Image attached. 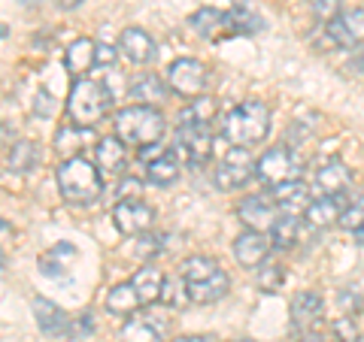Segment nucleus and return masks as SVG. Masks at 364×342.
Segmentation results:
<instances>
[{"label": "nucleus", "instance_id": "36", "mask_svg": "<svg viewBox=\"0 0 364 342\" xmlns=\"http://www.w3.org/2000/svg\"><path fill=\"white\" fill-rule=\"evenodd\" d=\"M313 16L318 21H331L340 16V0H313Z\"/></svg>", "mask_w": 364, "mask_h": 342}, {"label": "nucleus", "instance_id": "21", "mask_svg": "<svg viewBox=\"0 0 364 342\" xmlns=\"http://www.w3.org/2000/svg\"><path fill=\"white\" fill-rule=\"evenodd\" d=\"M64 67H67V73H73V76H85L91 67H97V43L88 37L73 40L64 52Z\"/></svg>", "mask_w": 364, "mask_h": 342}, {"label": "nucleus", "instance_id": "40", "mask_svg": "<svg viewBox=\"0 0 364 342\" xmlns=\"http://www.w3.org/2000/svg\"><path fill=\"white\" fill-rule=\"evenodd\" d=\"M143 246H146V248H140V252H136L140 258H143V255H155V252H161V248H164V246H161V236H155V233H152V236H146V239H143Z\"/></svg>", "mask_w": 364, "mask_h": 342}, {"label": "nucleus", "instance_id": "44", "mask_svg": "<svg viewBox=\"0 0 364 342\" xmlns=\"http://www.w3.org/2000/svg\"><path fill=\"white\" fill-rule=\"evenodd\" d=\"M355 67L364 73V49H361V52H355Z\"/></svg>", "mask_w": 364, "mask_h": 342}, {"label": "nucleus", "instance_id": "39", "mask_svg": "<svg viewBox=\"0 0 364 342\" xmlns=\"http://www.w3.org/2000/svg\"><path fill=\"white\" fill-rule=\"evenodd\" d=\"M116 52L119 49H112L109 43H97V64L100 67H109L112 61H116Z\"/></svg>", "mask_w": 364, "mask_h": 342}, {"label": "nucleus", "instance_id": "51", "mask_svg": "<svg viewBox=\"0 0 364 342\" xmlns=\"http://www.w3.org/2000/svg\"><path fill=\"white\" fill-rule=\"evenodd\" d=\"M355 342H364V336H358V339H355Z\"/></svg>", "mask_w": 364, "mask_h": 342}, {"label": "nucleus", "instance_id": "30", "mask_svg": "<svg viewBox=\"0 0 364 342\" xmlns=\"http://www.w3.org/2000/svg\"><path fill=\"white\" fill-rule=\"evenodd\" d=\"M304 233V221L294 215H279V221L270 227V246L273 248H294Z\"/></svg>", "mask_w": 364, "mask_h": 342}, {"label": "nucleus", "instance_id": "1", "mask_svg": "<svg viewBox=\"0 0 364 342\" xmlns=\"http://www.w3.org/2000/svg\"><path fill=\"white\" fill-rule=\"evenodd\" d=\"M267 133H270V109L261 100H243V104L228 109L222 118V136L234 149L255 145Z\"/></svg>", "mask_w": 364, "mask_h": 342}, {"label": "nucleus", "instance_id": "16", "mask_svg": "<svg viewBox=\"0 0 364 342\" xmlns=\"http://www.w3.org/2000/svg\"><path fill=\"white\" fill-rule=\"evenodd\" d=\"M119 52L128 58L131 64H149L155 58V40L146 33L143 28H124L119 37Z\"/></svg>", "mask_w": 364, "mask_h": 342}, {"label": "nucleus", "instance_id": "26", "mask_svg": "<svg viewBox=\"0 0 364 342\" xmlns=\"http://www.w3.org/2000/svg\"><path fill=\"white\" fill-rule=\"evenodd\" d=\"M164 272L161 270H155V267H143V270H136L134 272V279L131 285L136 288V294H140V303L143 306H149L155 300H161V288H164Z\"/></svg>", "mask_w": 364, "mask_h": 342}, {"label": "nucleus", "instance_id": "19", "mask_svg": "<svg viewBox=\"0 0 364 342\" xmlns=\"http://www.w3.org/2000/svg\"><path fill=\"white\" fill-rule=\"evenodd\" d=\"M167 321H158L155 315H134L122 327V342H164Z\"/></svg>", "mask_w": 364, "mask_h": 342}, {"label": "nucleus", "instance_id": "14", "mask_svg": "<svg viewBox=\"0 0 364 342\" xmlns=\"http://www.w3.org/2000/svg\"><path fill=\"white\" fill-rule=\"evenodd\" d=\"M270 200L277 203V209L282 215H294V219H301V215L310 209V188L304 185L301 179H294V182H282V185L277 188H270Z\"/></svg>", "mask_w": 364, "mask_h": 342}, {"label": "nucleus", "instance_id": "37", "mask_svg": "<svg viewBox=\"0 0 364 342\" xmlns=\"http://www.w3.org/2000/svg\"><path fill=\"white\" fill-rule=\"evenodd\" d=\"M331 330H334L337 342H355V339H358V336H355V324H352V318H337V321L331 324Z\"/></svg>", "mask_w": 364, "mask_h": 342}, {"label": "nucleus", "instance_id": "12", "mask_svg": "<svg viewBox=\"0 0 364 342\" xmlns=\"http://www.w3.org/2000/svg\"><path fill=\"white\" fill-rule=\"evenodd\" d=\"M279 209L277 203L270 200V194H258V197H246L240 200L237 206V219H240L249 231H258V233H270V227L279 221Z\"/></svg>", "mask_w": 364, "mask_h": 342}, {"label": "nucleus", "instance_id": "8", "mask_svg": "<svg viewBox=\"0 0 364 342\" xmlns=\"http://www.w3.org/2000/svg\"><path fill=\"white\" fill-rule=\"evenodd\" d=\"M207 82H210V70L195 58H179V61L170 64V70H167L170 91L179 94V97H188V100L203 97Z\"/></svg>", "mask_w": 364, "mask_h": 342}, {"label": "nucleus", "instance_id": "47", "mask_svg": "<svg viewBox=\"0 0 364 342\" xmlns=\"http://www.w3.org/2000/svg\"><path fill=\"white\" fill-rule=\"evenodd\" d=\"M0 37H6V28L4 25H0Z\"/></svg>", "mask_w": 364, "mask_h": 342}, {"label": "nucleus", "instance_id": "10", "mask_svg": "<svg viewBox=\"0 0 364 342\" xmlns=\"http://www.w3.org/2000/svg\"><path fill=\"white\" fill-rule=\"evenodd\" d=\"M112 221H116L119 233H124V236H140V233H149L152 231L155 209L149 206V203H143L140 197L119 200L116 209H112Z\"/></svg>", "mask_w": 364, "mask_h": 342}, {"label": "nucleus", "instance_id": "6", "mask_svg": "<svg viewBox=\"0 0 364 342\" xmlns=\"http://www.w3.org/2000/svg\"><path fill=\"white\" fill-rule=\"evenodd\" d=\"M255 179L267 188H277L282 182H294L301 179V158L294 155L286 145L279 149H267L264 155L255 161Z\"/></svg>", "mask_w": 364, "mask_h": 342}, {"label": "nucleus", "instance_id": "48", "mask_svg": "<svg viewBox=\"0 0 364 342\" xmlns=\"http://www.w3.org/2000/svg\"><path fill=\"white\" fill-rule=\"evenodd\" d=\"M234 4H237V6H243V4H246V0H234Z\"/></svg>", "mask_w": 364, "mask_h": 342}, {"label": "nucleus", "instance_id": "33", "mask_svg": "<svg viewBox=\"0 0 364 342\" xmlns=\"http://www.w3.org/2000/svg\"><path fill=\"white\" fill-rule=\"evenodd\" d=\"M161 303L164 306H186V303H191V297H188V285H186V279L179 276H167L164 279V288H161Z\"/></svg>", "mask_w": 364, "mask_h": 342}, {"label": "nucleus", "instance_id": "34", "mask_svg": "<svg viewBox=\"0 0 364 342\" xmlns=\"http://www.w3.org/2000/svg\"><path fill=\"white\" fill-rule=\"evenodd\" d=\"M255 282H258V288L264 291V294L279 291L282 282H286V267H282V264H264V267H258Z\"/></svg>", "mask_w": 364, "mask_h": 342}, {"label": "nucleus", "instance_id": "38", "mask_svg": "<svg viewBox=\"0 0 364 342\" xmlns=\"http://www.w3.org/2000/svg\"><path fill=\"white\" fill-rule=\"evenodd\" d=\"M140 188H143L140 179H124L119 185V197L122 200H134V197H140Z\"/></svg>", "mask_w": 364, "mask_h": 342}, {"label": "nucleus", "instance_id": "4", "mask_svg": "<svg viewBox=\"0 0 364 342\" xmlns=\"http://www.w3.org/2000/svg\"><path fill=\"white\" fill-rule=\"evenodd\" d=\"M58 188L61 197L73 206H88L100 197L104 182H100V170L85 161V158H70L58 167Z\"/></svg>", "mask_w": 364, "mask_h": 342}, {"label": "nucleus", "instance_id": "32", "mask_svg": "<svg viewBox=\"0 0 364 342\" xmlns=\"http://www.w3.org/2000/svg\"><path fill=\"white\" fill-rule=\"evenodd\" d=\"M261 28H264V21L255 13H249L246 6H234L231 13H228V31L231 33H258Z\"/></svg>", "mask_w": 364, "mask_h": 342}, {"label": "nucleus", "instance_id": "49", "mask_svg": "<svg viewBox=\"0 0 364 342\" xmlns=\"http://www.w3.org/2000/svg\"><path fill=\"white\" fill-rule=\"evenodd\" d=\"M0 270H4V255H0Z\"/></svg>", "mask_w": 364, "mask_h": 342}, {"label": "nucleus", "instance_id": "13", "mask_svg": "<svg viewBox=\"0 0 364 342\" xmlns=\"http://www.w3.org/2000/svg\"><path fill=\"white\" fill-rule=\"evenodd\" d=\"M149 152H143V173H146V182L149 185H173L176 176H179V158L176 152L170 149H161V145H146Z\"/></svg>", "mask_w": 364, "mask_h": 342}, {"label": "nucleus", "instance_id": "28", "mask_svg": "<svg viewBox=\"0 0 364 342\" xmlns=\"http://www.w3.org/2000/svg\"><path fill=\"white\" fill-rule=\"evenodd\" d=\"M140 294H136V288L131 282H122V285H112V288L107 291V309L112 315H134L136 309H140Z\"/></svg>", "mask_w": 364, "mask_h": 342}, {"label": "nucleus", "instance_id": "27", "mask_svg": "<svg viewBox=\"0 0 364 342\" xmlns=\"http://www.w3.org/2000/svg\"><path fill=\"white\" fill-rule=\"evenodd\" d=\"M188 28H195V33L203 40H215L219 33H231L228 31V13H219V9H198L188 18Z\"/></svg>", "mask_w": 364, "mask_h": 342}, {"label": "nucleus", "instance_id": "42", "mask_svg": "<svg viewBox=\"0 0 364 342\" xmlns=\"http://www.w3.org/2000/svg\"><path fill=\"white\" fill-rule=\"evenodd\" d=\"M79 4H85V0H58V6H61V9H76Z\"/></svg>", "mask_w": 364, "mask_h": 342}, {"label": "nucleus", "instance_id": "15", "mask_svg": "<svg viewBox=\"0 0 364 342\" xmlns=\"http://www.w3.org/2000/svg\"><path fill=\"white\" fill-rule=\"evenodd\" d=\"M270 248H273L270 236L258 233V231H246L234 239V258H237V264L246 267V270H258L267 260Z\"/></svg>", "mask_w": 364, "mask_h": 342}, {"label": "nucleus", "instance_id": "46", "mask_svg": "<svg viewBox=\"0 0 364 342\" xmlns=\"http://www.w3.org/2000/svg\"><path fill=\"white\" fill-rule=\"evenodd\" d=\"M18 4H25V6H37L40 0H18Z\"/></svg>", "mask_w": 364, "mask_h": 342}, {"label": "nucleus", "instance_id": "25", "mask_svg": "<svg viewBox=\"0 0 364 342\" xmlns=\"http://www.w3.org/2000/svg\"><path fill=\"white\" fill-rule=\"evenodd\" d=\"M322 312H325V300L318 297L316 291H301L298 297L291 300V321H294V327L306 330V327L318 324Z\"/></svg>", "mask_w": 364, "mask_h": 342}, {"label": "nucleus", "instance_id": "41", "mask_svg": "<svg viewBox=\"0 0 364 342\" xmlns=\"http://www.w3.org/2000/svg\"><path fill=\"white\" fill-rule=\"evenodd\" d=\"M173 342H215L213 336H203V333H186V336H176Z\"/></svg>", "mask_w": 364, "mask_h": 342}, {"label": "nucleus", "instance_id": "3", "mask_svg": "<svg viewBox=\"0 0 364 342\" xmlns=\"http://www.w3.org/2000/svg\"><path fill=\"white\" fill-rule=\"evenodd\" d=\"M164 116L155 106H124L116 112V136L124 145H136V149H146V145H158V140L164 136Z\"/></svg>", "mask_w": 364, "mask_h": 342}, {"label": "nucleus", "instance_id": "20", "mask_svg": "<svg viewBox=\"0 0 364 342\" xmlns=\"http://www.w3.org/2000/svg\"><path fill=\"white\" fill-rule=\"evenodd\" d=\"M33 315H37V324H40L43 333H49V336H70L73 333L70 318H67L61 306H55L52 300H43V297L33 300Z\"/></svg>", "mask_w": 364, "mask_h": 342}, {"label": "nucleus", "instance_id": "18", "mask_svg": "<svg viewBox=\"0 0 364 342\" xmlns=\"http://www.w3.org/2000/svg\"><path fill=\"white\" fill-rule=\"evenodd\" d=\"M352 185V173L343 161H328L316 170V191L322 197H331V194H346V188Z\"/></svg>", "mask_w": 364, "mask_h": 342}, {"label": "nucleus", "instance_id": "23", "mask_svg": "<svg viewBox=\"0 0 364 342\" xmlns=\"http://www.w3.org/2000/svg\"><path fill=\"white\" fill-rule=\"evenodd\" d=\"M343 194H331V197H316L310 203V209L304 212V219L310 227H328V224H337L340 215H343Z\"/></svg>", "mask_w": 364, "mask_h": 342}, {"label": "nucleus", "instance_id": "35", "mask_svg": "<svg viewBox=\"0 0 364 342\" xmlns=\"http://www.w3.org/2000/svg\"><path fill=\"white\" fill-rule=\"evenodd\" d=\"M340 227H346V231L355 233L358 227H364V200H352V206L343 209V215H340Z\"/></svg>", "mask_w": 364, "mask_h": 342}, {"label": "nucleus", "instance_id": "22", "mask_svg": "<svg viewBox=\"0 0 364 342\" xmlns=\"http://www.w3.org/2000/svg\"><path fill=\"white\" fill-rule=\"evenodd\" d=\"M97 170L104 176H122L124 164H128V152H124V143L119 140V136H107V140L97 143Z\"/></svg>", "mask_w": 364, "mask_h": 342}, {"label": "nucleus", "instance_id": "2", "mask_svg": "<svg viewBox=\"0 0 364 342\" xmlns=\"http://www.w3.org/2000/svg\"><path fill=\"white\" fill-rule=\"evenodd\" d=\"M179 276L188 285V297L191 303H215L231 291V279L219 267V260H213L207 255H191L182 260Z\"/></svg>", "mask_w": 364, "mask_h": 342}, {"label": "nucleus", "instance_id": "43", "mask_svg": "<svg viewBox=\"0 0 364 342\" xmlns=\"http://www.w3.org/2000/svg\"><path fill=\"white\" fill-rule=\"evenodd\" d=\"M298 342H325V339H322V336H316V333H304Z\"/></svg>", "mask_w": 364, "mask_h": 342}, {"label": "nucleus", "instance_id": "50", "mask_svg": "<svg viewBox=\"0 0 364 342\" xmlns=\"http://www.w3.org/2000/svg\"><path fill=\"white\" fill-rule=\"evenodd\" d=\"M234 342H252V339H234Z\"/></svg>", "mask_w": 364, "mask_h": 342}, {"label": "nucleus", "instance_id": "29", "mask_svg": "<svg viewBox=\"0 0 364 342\" xmlns=\"http://www.w3.org/2000/svg\"><path fill=\"white\" fill-rule=\"evenodd\" d=\"M215 112H219V104H215L213 97H195L191 104L179 112V128H198V124H210L215 118Z\"/></svg>", "mask_w": 364, "mask_h": 342}, {"label": "nucleus", "instance_id": "5", "mask_svg": "<svg viewBox=\"0 0 364 342\" xmlns=\"http://www.w3.org/2000/svg\"><path fill=\"white\" fill-rule=\"evenodd\" d=\"M112 109V91L104 82L95 79H76L70 88V100H67V116L82 128H95L100 118H107Z\"/></svg>", "mask_w": 364, "mask_h": 342}, {"label": "nucleus", "instance_id": "17", "mask_svg": "<svg viewBox=\"0 0 364 342\" xmlns=\"http://www.w3.org/2000/svg\"><path fill=\"white\" fill-rule=\"evenodd\" d=\"M91 143H100V140L95 136V128H82V124H64V128L55 133V149H58L64 161L79 158V152Z\"/></svg>", "mask_w": 364, "mask_h": 342}, {"label": "nucleus", "instance_id": "45", "mask_svg": "<svg viewBox=\"0 0 364 342\" xmlns=\"http://www.w3.org/2000/svg\"><path fill=\"white\" fill-rule=\"evenodd\" d=\"M352 236H355V243H358V246H364V227H358V231L352 233Z\"/></svg>", "mask_w": 364, "mask_h": 342}, {"label": "nucleus", "instance_id": "24", "mask_svg": "<svg viewBox=\"0 0 364 342\" xmlns=\"http://www.w3.org/2000/svg\"><path fill=\"white\" fill-rule=\"evenodd\" d=\"M167 94H170V85L158 73H140L131 82V97L140 100L143 106L161 104V100H167Z\"/></svg>", "mask_w": 364, "mask_h": 342}, {"label": "nucleus", "instance_id": "11", "mask_svg": "<svg viewBox=\"0 0 364 342\" xmlns=\"http://www.w3.org/2000/svg\"><path fill=\"white\" fill-rule=\"evenodd\" d=\"M328 40L337 49H358L364 43V6H352V9H343L337 18L328 21Z\"/></svg>", "mask_w": 364, "mask_h": 342}, {"label": "nucleus", "instance_id": "31", "mask_svg": "<svg viewBox=\"0 0 364 342\" xmlns=\"http://www.w3.org/2000/svg\"><path fill=\"white\" fill-rule=\"evenodd\" d=\"M6 164L13 173H31V170L40 164V145L31 140H18L16 145H9Z\"/></svg>", "mask_w": 364, "mask_h": 342}, {"label": "nucleus", "instance_id": "9", "mask_svg": "<svg viewBox=\"0 0 364 342\" xmlns=\"http://www.w3.org/2000/svg\"><path fill=\"white\" fill-rule=\"evenodd\" d=\"M252 176H255V158L249 155V149H231L219 161V167H215L213 182H215V188H222V191H237Z\"/></svg>", "mask_w": 364, "mask_h": 342}, {"label": "nucleus", "instance_id": "7", "mask_svg": "<svg viewBox=\"0 0 364 342\" xmlns=\"http://www.w3.org/2000/svg\"><path fill=\"white\" fill-rule=\"evenodd\" d=\"M173 152L186 167L198 170L210 161L213 155V131L210 124H198V128H179L173 140Z\"/></svg>", "mask_w": 364, "mask_h": 342}]
</instances>
